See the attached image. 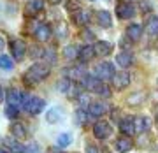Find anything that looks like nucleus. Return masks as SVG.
<instances>
[{
  "mask_svg": "<svg viewBox=\"0 0 158 153\" xmlns=\"http://www.w3.org/2000/svg\"><path fill=\"white\" fill-rule=\"evenodd\" d=\"M49 74H51V67L48 63H34L30 69H27V72L23 74V83L27 86H35L42 83Z\"/></svg>",
  "mask_w": 158,
  "mask_h": 153,
  "instance_id": "obj_1",
  "label": "nucleus"
},
{
  "mask_svg": "<svg viewBox=\"0 0 158 153\" xmlns=\"http://www.w3.org/2000/svg\"><path fill=\"white\" fill-rule=\"evenodd\" d=\"M146 30L149 35H158V16H149L146 19Z\"/></svg>",
  "mask_w": 158,
  "mask_h": 153,
  "instance_id": "obj_25",
  "label": "nucleus"
},
{
  "mask_svg": "<svg viewBox=\"0 0 158 153\" xmlns=\"http://www.w3.org/2000/svg\"><path fill=\"white\" fill-rule=\"evenodd\" d=\"M93 57H95V51H93V46L86 44V46H83V48L79 49V55H77L79 62L86 63V62H90V60H91Z\"/></svg>",
  "mask_w": 158,
  "mask_h": 153,
  "instance_id": "obj_21",
  "label": "nucleus"
},
{
  "mask_svg": "<svg viewBox=\"0 0 158 153\" xmlns=\"http://www.w3.org/2000/svg\"><path fill=\"white\" fill-rule=\"evenodd\" d=\"M0 69L2 70H12L14 69V60L7 55H0Z\"/></svg>",
  "mask_w": 158,
  "mask_h": 153,
  "instance_id": "obj_29",
  "label": "nucleus"
},
{
  "mask_svg": "<svg viewBox=\"0 0 158 153\" xmlns=\"http://www.w3.org/2000/svg\"><path fill=\"white\" fill-rule=\"evenodd\" d=\"M81 37H85V39H88V40H93V39H95V35L91 34V32H88V30H85V32L81 34Z\"/></svg>",
  "mask_w": 158,
  "mask_h": 153,
  "instance_id": "obj_39",
  "label": "nucleus"
},
{
  "mask_svg": "<svg viewBox=\"0 0 158 153\" xmlns=\"http://www.w3.org/2000/svg\"><path fill=\"white\" fill-rule=\"evenodd\" d=\"M11 53L16 62H21L23 58H25V55H27V44H25V40L12 39L11 40Z\"/></svg>",
  "mask_w": 158,
  "mask_h": 153,
  "instance_id": "obj_7",
  "label": "nucleus"
},
{
  "mask_svg": "<svg viewBox=\"0 0 158 153\" xmlns=\"http://www.w3.org/2000/svg\"><path fill=\"white\" fill-rule=\"evenodd\" d=\"M95 76L100 81H107L114 76V65L111 62H102L95 67Z\"/></svg>",
  "mask_w": 158,
  "mask_h": 153,
  "instance_id": "obj_4",
  "label": "nucleus"
},
{
  "mask_svg": "<svg viewBox=\"0 0 158 153\" xmlns=\"http://www.w3.org/2000/svg\"><path fill=\"white\" fill-rule=\"evenodd\" d=\"M70 86H72V83H70V79H62V81H58V90L63 91V93H67V91H70Z\"/></svg>",
  "mask_w": 158,
  "mask_h": 153,
  "instance_id": "obj_33",
  "label": "nucleus"
},
{
  "mask_svg": "<svg viewBox=\"0 0 158 153\" xmlns=\"http://www.w3.org/2000/svg\"><path fill=\"white\" fill-rule=\"evenodd\" d=\"M127 102H128L130 106H139V104H142V102H144V91H137V93H132V95L127 99Z\"/></svg>",
  "mask_w": 158,
  "mask_h": 153,
  "instance_id": "obj_30",
  "label": "nucleus"
},
{
  "mask_svg": "<svg viewBox=\"0 0 158 153\" xmlns=\"http://www.w3.org/2000/svg\"><path fill=\"white\" fill-rule=\"evenodd\" d=\"M148 9H151V4L149 2H142V12H146Z\"/></svg>",
  "mask_w": 158,
  "mask_h": 153,
  "instance_id": "obj_40",
  "label": "nucleus"
},
{
  "mask_svg": "<svg viewBox=\"0 0 158 153\" xmlns=\"http://www.w3.org/2000/svg\"><path fill=\"white\" fill-rule=\"evenodd\" d=\"M130 81H132L130 74L127 72V70H119V72H114V76L111 78V85H113L114 90L121 91L130 85Z\"/></svg>",
  "mask_w": 158,
  "mask_h": 153,
  "instance_id": "obj_2",
  "label": "nucleus"
},
{
  "mask_svg": "<svg viewBox=\"0 0 158 153\" xmlns=\"http://www.w3.org/2000/svg\"><path fill=\"white\" fill-rule=\"evenodd\" d=\"M72 21H74V25H77V27H85L86 23L90 21V12L83 11V9L74 11L72 12Z\"/></svg>",
  "mask_w": 158,
  "mask_h": 153,
  "instance_id": "obj_17",
  "label": "nucleus"
},
{
  "mask_svg": "<svg viewBox=\"0 0 158 153\" xmlns=\"http://www.w3.org/2000/svg\"><path fill=\"white\" fill-rule=\"evenodd\" d=\"M98 95H102V97H106V99H109L111 97V88H109L106 83L100 86V90H98Z\"/></svg>",
  "mask_w": 158,
  "mask_h": 153,
  "instance_id": "obj_35",
  "label": "nucleus"
},
{
  "mask_svg": "<svg viewBox=\"0 0 158 153\" xmlns=\"http://www.w3.org/2000/svg\"><path fill=\"white\" fill-rule=\"evenodd\" d=\"M4 100V90H2V86H0V102Z\"/></svg>",
  "mask_w": 158,
  "mask_h": 153,
  "instance_id": "obj_44",
  "label": "nucleus"
},
{
  "mask_svg": "<svg viewBox=\"0 0 158 153\" xmlns=\"http://www.w3.org/2000/svg\"><path fill=\"white\" fill-rule=\"evenodd\" d=\"M23 153H40V146L37 142H30L28 146H25V151Z\"/></svg>",
  "mask_w": 158,
  "mask_h": 153,
  "instance_id": "obj_34",
  "label": "nucleus"
},
{
  "mask_svg": "<svg viewBox=\"0 0 158 153\" xmlns=\"http://www.w3.org/2000/svg\"><path fill=\"white\" fill-rule=\"evenodd\" d=\"M18 114H19V108H18V106H11V104H7V106H6V116H7V118L14 120V118H18Z\"/></svg>",
  "mask_w": 158,
  "mask_h": 153,
  "instance_id": "obj_32",
  "label": "nucleus"
},
{
  "mask_svg": "<svg viewBox=\"0 0 158 153\" xmlns=\"http://www.w3.org/2000/svg\"><path fill=\"white\" fill-rule=\"evenodd\" d=\"M25 111L28 114H32V116H35V114H39V113H42L46 109V100L42 99V97H32V100L25 106Z\"/></svg>",
  "mask_w": 158,
  "mask_h": 153,
  "instance_id": "obj_6",
  "label": "nucleus"
},
{
  "mask_svg": "<svg viewBox=\"0 0 158 153\" xmlns=\"http://www.w3.org/2000/svg\"><path fill=\"white\" fill-rule=\"evenodd\" d=\"M119 130L125 136H134L135 134V116H125L119 120Z\"/></svg>",
  "mask_w": 158,
  "mask_h": 153,
  "instance_id": "obj_10",
  "label": "nucleus"
},
{
  "mask_svg": "<svg viewBox=\"0 0 158 153\" xmlns=\"http://www.w3.org/2000/svg\"><path fill=\"white\" fill-rule=\"evenodd\" d=\"M44 9V0H27L25 4V16L34 18L37 16V12H42Z\"/></svg>",
  "mask_w": 158,
  "mask_h": 153,
  "instance_id": "obj_11",
  "label": "nucleus"
},
{
  "mask_svg": "<svg viewBox=\"0 0 158 153\" xmlns=\"http://www.w3.org/2000/svg\"><path fill=\"white\" fill-rule=\"evenodd\" d=\"M116 150H118L119 153H128L132 148H134V141L130 139L128 136H121L119 139H116Z\"/></svg>",
  "mask_w": 158,
  "mask_h": 153,
  "instance_id": "obj_16",
  "label": "nucleus"
},
{
  "mask_svg": "<svg viewBox=\"0 0 158 153\" xmlns=\"http://www.w3.org/2000/svg\"><path fill=\"white\" fill-rule=\"evenodd\" d=\"M30 100H32V95H30V93H27V91H23V93H21V100H19V104H21L23 108H25V106H27V104H28Z\"/></svg>",
  "mask_w": 158,
  "mask_h": 153,
  "instance_id": "obj_36",
  "label": "nucleus"
},
{
  "mask_svg": "<svg viewBox=\"0 0 158 153\" xmlns=\"http://www.w3.org/2000/svg\"><path fill=\"white\" fill-rule=\"evenodd\" d=\"M48 153H62V148H49Z\"/></svg>",
  "mask_w": 158,
  "mask_h": 153,
  "instance_id": "obj_41",
  "label": "nucleus"
},
{
  "mask_svg": "<svg viewBox=\"0 0 158 153\" xmlns=\"http://www.w3.org/2000/svg\"><path fill=\"white\" fill-rule=\"evenodd\" d=\"M51 34H53V28H51L49 25H39V28L35 32V39L40 40V42H46V40L51 39Z\"/></svg>",
  "mask_w": 158,
  "mask_h": 153,
  "instance_id": "obj_19",
  "label": "nucleus"
},
{
  "mask_svg": "<svg viewBox=\"0 0 158 153\" xmlns=\"http://www.w3.org/2000/svg\"><path fill=\"white\" fill-rule=\"evenodd\" d=\"M121 2H127V4H134L135 0H121Z\"/></svg>",
  "mask_w": 158,
  "mask_h": 153,
  "instance_id": "obj_46",
  "label": "nucleus"
},
{
  "mask_svg": "<svg viewBox=\"0 0 158 153\" xmlns=\"http://www.w3.org/2000/svg\"><path fill=\"white\" fill-rule=\"evenodd\" d=\"M151 129V120L148 116H141V118H135V134L139 132H146Z\"/></svg>",
  "mask_w": 158,
  "mask_h": 153,
  "instance_id": "obj_23",
  "label": "nucleus"
},
{
  "mask_svg": "<svg viewBox=\"0 0 158 153\" xmlns=\"http://www.w3.org/2000/svg\"><path fill=\"white\" fill-rule=\"evenodd\" d=\"M4 46H6V42H4V37H2V35H0V51L4 49Z\"/></svg>",
  "mask_w": 158,
  "mask_h": 153,
  "instance_id": "obj_42",
  "label": "nucleus"
},
{
  "mask_svg": "<svg viewBox=\"0 0 158 153\" xmlns=\"http://www.w3.org/2000/svg\"><path fill=\"white\" fill-rule=\"evenodd\" d=\"M76 118H77L79 125H83V127H86V125H88V121H90V120H93L86 109H77V113H76Z\"/></svg>",
  "mask_w": 158,
  "mask_h": 153,
  "instance_id": "obj_27",
  "label": "nucleus"
},
{
  "mask_svg": "<svg viewBox=\"0 0 158 153\" xmlns=\"http://www.w3.org/2000/svg\"><path fill=\"white\" fill-rule=\"evenodd\" d=\"M111 132H113V127H111L109 121H97V123H93V136L97 139L104 141V139H107L111 136Z\"/></svg>",
  "mask_w": 158,
  "mask_h": 153,
  "instance_id": "obj_8",
  "label": "nucleus"
},
{
  "mask_svg": "<svg viewBox=\"0 0 158 153\" xmlns=\"http://www.w3.org/2000/svg\"><path fill=\"white\" fill-rule=\"evenodd\" d=\"M56 144H58V148H67V146H70L72 144V136L69 134V132H65V134H60L58 136V139H56Z\"/></svg>",
  "mask_w": 158,
  "mask_h": 153,
  "instance_id": "obj_28",
  "label": "nucleus"
},
{
  "mask_svg": "<svg viewBox=\"0 0 158 153\" xmlns=\"http://www.w3.org/2000/svg\"><path fill=\"white\" fill-rule=\"evenodd\" d=\"M56 30H58V35H60V37H63V35H67V28H65V25H58V27H56Z\"/></svg>",
  "mask_w": 158,
  "mask_h": 153,
  "instance_id": "obj_38",
  "label": "nucleus"
},
{
  "mask_svg": "<svg viewBox=\"0 0 158 153\" xmlns=\"http://www.w3.org/2000/svg\"><path fill=\"white\" fill-rule=\"evenodd\" d=\"M77 55H79L77 46H67V48L63 49V57L67 58V60H76Z\"/></svg>",
  "mask_w": 158,
  "mask_h": 153,
  "instance_id": "obj_31",
  "label": "nucleus"
},
{
  "mask_svg": "<svg viewBox=\"0 0 158 153\" xmlns=\"http://www.w3.org/2000/svg\"><path fill=\"white\" fill-rule=\"evenodd\" d=\"M86 153H100V150H98L95 144H88V146H86Z\"/></svg>",
  "mask_w": 158,
  "mask_h": 153,
  "instance_id": "obj_37",
  "label": "nucleus"
},
{
  "mask_svg": "<svg viewBox=\"0 0 158 153\" xmlns=\"http://www.w3.org/2000/svg\"><path fill=\"white\" fill-rule=\"evenodd\" d=\"M86 76L85 69L83 67H69L67 70H65V78L70 81H79L81 83V79Z\"/></svg>",
  "mask_w": 158,
  "mask_h": 153,
  "instance_id": "obj_18",
  "label": "nucleus"
},
{
  "mask_svg": "<svg viewBox=\"0 0 158 153\" xmlns=\"http://www.w3.org/2000/svg\"><path fill=\"white\" fill-rule=\"evenodd\" d=\"M4 142H6V146L9 148V151H11V153H23V151H25L23 144H19V142H18L16 139H12V137H7Z\"/></svg>",
  "mask_w": 158,
  "mask_h": 153,
  "instance_id": "obj_26",
  "label": "nucleus"
},
{
  "mask_svg": "<svg viewBox=\"0 0 158 153\" xmlns=\"http://www.w3.org/2000/svg\"><path fill=\"white\" fill-rule=\"evenodd\" d=\"M116 16L119 19H132L135 16V7L134 4H127V2H119L116 6Z\"/></svg>",
  "mask_w": 158,
  "mask_h": 153,
  "instance_id": "obj_9",
  "label": "nucleus"
},
{
  "mask_svg": "<svg viewBox=\"0 0 158 153\" xmlns=\"http://www.w3.org/2000/svg\"><path fill=\"white\" fill-rule=\"evenodd\" d=\"M97 23L100 28H111L113 27V18H111V12L109 11H97Z\"/></svg>",
  "mask_w": 158,
  "mask_h": 153,
  "instance_id": "obj_14",
  "label": "nucleus"
},
{
  "mask_svg": "<svg viewBox=\"0 0 158 153\" xmlns=\"http://www.w3.org/2000/svg\"><path fill=\"white\" fill-rule=\"evenodd\" d=\"M63 0H49V4H53V6H58V4H62Z\"/></svg>",
  "mask_w": 158,
  "mask_h": 153,
  "instance_id": "obj_43",
  "label": "nucleus"
},
{
  "mask_svg": "<svg viewBox=\"0 0 158 153\" xmlns=\"http://www.w3.org/2000/svg\"><path fill=\"white\" fill-rule=\"evenodd\" d=\"M107 102L104 100H91L88 106H86V111L90 113L91 118H100V116H104V114L107 113Z\"/></svg>",
  "mask_w": 158,
  "mask_h": 153,
  "instance_id": "obj_3",
  "label": "nucleus"
},
{
  "mask_svg": "<svg viewBox=\"0 0 158 153\" xmlns=\"http://www.w3.org/2000/svg\"><path fill=\"white\" fill-rule=\"evenodd\" d=\"M102 85H104V83L97 78L95 74H86L85 78L81 79V86H83L86 91H95V93H98Z\"/></svg>",
  "mask_w": 158,
  "mask_h": 153,
  "instance_id": "obj_5",
  "label": "nucleus"
},
{
  "mask_svg": "<svg viewBox=\"0 0 158 153\" xmlns=\"http://www.w3.org/2000/svg\"><path fill=\"white\" fill-rule=\"evenodd\" d=\"M113 42L111 40H97L93 44V51H95V57H107L113 53Z\"/></svg>",
  "mask_w": 158,
  "mask_h": 153,
  "instance_id": "obj_12",
  "label": "nucleus"
},
{
  "mask_svg": "<svg viewBox=\"0 0 158 153\" xmlns=\"http://www.w3.org/2000/svg\"><path fill=\"white\" fill-rule=\"evenodd\" d=\"M63 118V111L58 106H55V108H51L49 111H48V114H46V120L49 121V123H60Z\"/></svg>",
  "mask_w": 158,
  "mask_h": 153,
  "instance_id": "obj_22",
  "label": "nucleus"
},
{
  "mask_svg": "<svg viewBox=\"0 0 158 153\" xmlns=\"http://www.w3.org/2000/svg\"><path fill=\"white\" fill-rule=\"evenodd\" d=\"M0 153H11L9 150H4V148H0Z\"/></svg>",
  "mask_w": 158,
  "mask_h": 153,
  "instance_id": "obj_45",
  "label": "nucleus"
},
{
  "mask_svg": "<svg viewBox=\"0 0 158 153\" xmlns=\"http://www.w3.org/2000/svg\"><path fill=\"white\" fill-rule=\"evenodd\" d=\"M142 30H144L142 25H139V23H132V25H128L127 30H125V37H127L128 40H132V42H135V40L141 39Z\"/></svg>",
  "mask_w": 158,
  "mask_h": 153,
  "instance_id": "obj_13",
  "label": "nucleus"
},
{
  "mask_svg": "<svg viewBox=\"0 0 158 153\" xmlns=\"http://www.w3.org/2000/svg\"><path fill=\"white\" fill-rule=\"evenodd\" d=\"M11 134H12V137H16V139H27V136H28V130H27L25 123H19V121H16V123L11 125Z\"/></svg>",
  "mask_w": 158,
  "mask_h": 153,
  "instance_id": "obj_20",
  "label": "nucleus"
},
{
  "mask_svg": "<svg viewBox=\"0 0 158 153\" xmlns=\"http://www.w3.org/2000/svg\"><path fill=\"white\" fill-rule=\"evenodd\" d=\"M116 63H118L121 69L130 67V65L134 63V57H132V53L127 51V49H121V51H119V55H116Z\"/></svg>",
  "mask_w": 158,
  "mask_h": 153,
  "instance_id": "obj_15",
  "label": "nucleus"
},
{
  "mask_svg": "<svg viewBox=\"0 0 158 153\" xmlns=\"http://www.w3.org/2000/svg\"><path fill=\"white\" fill-rule=\"evenodd\" d=\"M7 104H11V106H21L19 104V100H21V91L19 90H16V88H11V90L7 91Z\"/></svg>",
  "mask_w": 158,
  "mask_h": 153,
  "instance_id": "obj_24",
  "label": "nucleus"
}]
</instances>
